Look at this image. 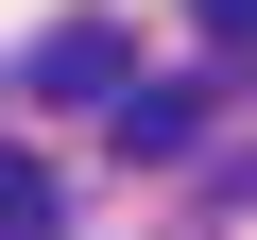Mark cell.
Masks as SVG:
<instances>
[{
	"label": "cell",
	"mask_w": 257,
	"mask_h": 240,
	"mask_svg": "<svg viewBox=\"0 0 257 240\" xmlns=\"http://www.w3.org/2000/svg\"><path fill=\"white\" fill-rule=\"evenodd\" d=\"M52 223H69V189H52L35 155H0V240H52Z\"/></svg>",
	"instance_id": "obj_3"
},
{
	"label": "cell",
	"mask_w": 257,
	"mask_h": 240,
	"mask_svg": "<svg viewBox=\"0 0 257 240\" xmlns=\"http://www.w3.org/2000/svg\"><path fill=\"white\" fill-rule=\"evenodd\" d=\"M18 86H52V103H120V35H103V18H52Z\"/></svg>",
	"instance_id": "obj_1"
},
{
	"label": "cell",
	"mask_w": 257,
	"mask_h": 240,
	"mask_svg": "<svg viewBox=\"0 0 257 240\" xmlns=\"http://www.w3.org/2000/svg\"><path fill=\"white\" fill-rule=\"evenodd\" d=\"M189 18H206V35H223V52H257V0H189Z\"/></svg>",
	"instance_id": "obj_4"
},
{
	"label": "cell",
	"mask_w": 257,
	"mask_h": 240,
	"mask_svg": "<svg viewBox=\"0 0 257 240\" xmlns=\"http://www.w3.org/2000/svg\"><path fill=\"white\" fill-rule=\"evenodd\" d=\"M103 120H120V155H189V138H206V103H189V86H120Z\"/></svg>",
	"instance_id": "obj_2"
}]
</instances>
